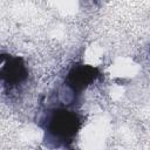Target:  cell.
I'll return each instance as SVG.
<instances>
[{"instance_id": "1", "label": "cell", "mask_w": 150, "mask_h": 150, "mask_svg": "<svg viewBox=\"0 0 150 150\" xmlns=\"http://www.w3.org/2000/svg\"><path fill=\"white\" fill-rule=\"evenodd\" d=\"M81 127L80 116L71 110L56 109L47 120V130L61 141L71 139Z\"/></svg>"}, {"instance_id": "2", "label": "cell", "mask_w": 150, "mask_h": 150, "mask_svg": "<svg viewBox=\"0 0 150 150\" xmlns=\"http://www.w3.org/2000/svg\"><path fill=\"white\" fill-rule=\"evenodd\" d=\"M27 68L21 57L0 55V81L7 86H18L27 79Z\"/></svg>"}, {"instance_id": "3", "label": "cell", "mask_w": 150, "mask_h": 150, "mask_svg": "<svg viewBox=\"0 0 150 150\" xmlns=\"http://www.w3.org/2000/svg\"><path fill=\"white\" fill-rule=\"evenodd\" d=\"M100 73L97 68H94L88 64L74 66L67 75V84L73 89V91H82L89 84H91Z\"/></svg>"}]
</instances>
